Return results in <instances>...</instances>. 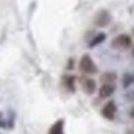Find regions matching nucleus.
Wrapping results in <instances>:
<instances>
[{"instance_id": "7ed1b4c3", "label": "nucleus", "mask_w": 134, "mask_h": 134, "mask_svg": "<svg viewBox=\"0 0 134 134\" xmlns=\"http://www.w3.org/2000/svg\"><path fill=\"white\" fill-rule=\"evenodd\" d=\"M112 46L118 49H127L128 47L132 46V39L127 34H120L113 39Z\"/></svg>"}, {"instance_id": "20e7f679", "label": "nucleus", "mask_w": 134, "mask_h": 134, "mask_svg": "<svg viewBox=\"0 0 134 134\" xmlns=\"http://www.w3.org/2000/svg\"><path fill=\"white\" fill-rule=\"evenodd\" d=\"M115 113H116V106L114 104V101H108L101 109L102 116L108 119V120H113L115 118Z\"/></svg>"}, {"instance_id": "9d476101", "label": "nucleus", "mask_w": 134, "mask_h": 134, "mask_svg": "<svg viewBox=\"0 0 134 134\" xmlns=\"http://www.w3.org/2000/svg\"><path fill=\"white\" fill-rule=\"evenodd\" d=\"M64 82H65L66 87L73 92V91H74V82H75V78H74V76H72V75L65 76V78H64Z\"/></svg>"}, {"instance_id": "39448f33", "label": "nucleus", "mask_w": 134, "mask_h": 134, "mask_svg": "<svg viewBox=\"0 0 134 134\" xmlns=\"http://www.w3.org/2000/svg\"><path fill=\"white\" fill-rule=\"evenodd\" d=\"M112 18L111 14L107 11H100L95 16V25L99 27H106L109 23H111Z\"/></svg>"}, {"instance_id": "9b49d317", "label": "nucleus", "mask_w": 134, "mask_h": 134, "mask_svg": "<svg viewBox=\"0 0 134 134\" xmlns=\"http://www.w3.org/2000/svg\"><path fill=\"white\" fill-rule=\"evenodd\" d=\"M106 39V35L104 34V33H99V34L97 35V37L94 38V39L91 41V44H90V46L91 47H94V46H97V45H99V44H101L104 40Z\"/></svg>"}, {"instance_id": "f257e3e1", "label": "nucleus", "mask_w": 134, "mask_h": 134, "mask_svg": "<svg viewBox=\"0 0 134 134\" xmlns=\"http://www.w3.org/2000/svg\"><path fill=\"white\" fill-rule=\"evenodd\" d=\"M80 69L86 74H95L97 73V66H95L93 59L88 54H83L79 63Z\"/></svg>"}, {"instance_id": "f8f14e48", "label": "nucleus", "mask_w": 134, "mask_h": 134, "mask_svg": "<svg viewBox=\"0 0 134 134\" xmlns=\"http://www.w3.org/2000/svg\"><path fill=\"white\" fill-rule=\"evenodd\" d=\"M131 116H132V118H134V108H132V111H131Z\"/></svg>"}, {"instance_id": "4468645a", "label": "nucleus", "mask_w": 134, "mask_h": 134, "mask_svg": "<svg viewBox=\"0 0 134 134\" xmlns=\"http://www.w3.org/2000/svg\"><path fill=\"white\" fill-rule=\"evenodd\" d=\"M133 32H134V28H133Z\"/></svg>"}, {"instance_id": "0eeeda50", "label": "nucleus", "mask_w": 134, "mask_h": 134, "mask_svg": "<svg viewBox=\"0 0 134 134\" xmlns=\"http://www.w3.org/2000/svg\"><path fill=\"white\" fill-rule=\"evenodd\" d=\"M115 91V86L114 83H104L99 90V97L101 99H106V98L111 97Z\"/></svg>"}, {"instance_id": "ddd939ff", "label": "nucleus", "mask_w": 134, "mask_h": 134, "mask_svg": "<svg viewBox=\"0 0 134 134\" xmlns=\"http://www.w3.org/2000/svg\"><path fill=\"white\" fill-rule=\"evenodd\" d=\"M132 55H133V58H134V46H133V48H132Z\"/></svg>"}, {"instance_id": "423d86ee", "label": "nucleus", "mask_w": 134, "mask_h": 134, "mask_svg": "<svg viewBox=\"0 0 134 134\" xmlns=\"http://www.w3.org/2000/svg\"><path fill=\"white\" fill-rule=\"evenodd\" d=\"M81 86L86 94H93L97 90V82L91 78H83L81 80Z\"/></svg>"}, {"instance_id": "6e6552de", "label": "nucleus", "mask_w": 134, "mask_h": 134, "mask_svg": "<svg viewBox=\"0 0 134 134\" xmlns=\"http://www.w3.org/2000/svg\"><path fill=\"white\" fill-rule=\"evenodd\" d=\"M48 134H65L64 133V120H58L51 126Z\"/></svg>"}, {"instance_id": "1a4fd4ad", "label": "nucleus", "mask_w": 134, "mask_h": 134, "mask_svg": "<svg viewBox=\"0 0 134 134\" xmlns=\"http://www.w3.org/2000/svg\"><path fill=\"white\" fill-rule=\"evenodd\" d=\"M102 83H114L116 80V74L114 72H106L100 78Z\"/></svg>"}, {"instance_id": "f03ea898", "label": "nucleus", "mask_w": 134, "mask_h": 134, "mask_svg": "<svg viewBox=\"0 0 134 134\" xmlns=\"http://www.w3.org/2000/svg\"><path fill=\"white\" fill-rule=\"evenodd\" d=\"M15 124V114L13 111H6V112H0V127L1 128H12L14 127Z\"/></svg>"}]
</instances>
